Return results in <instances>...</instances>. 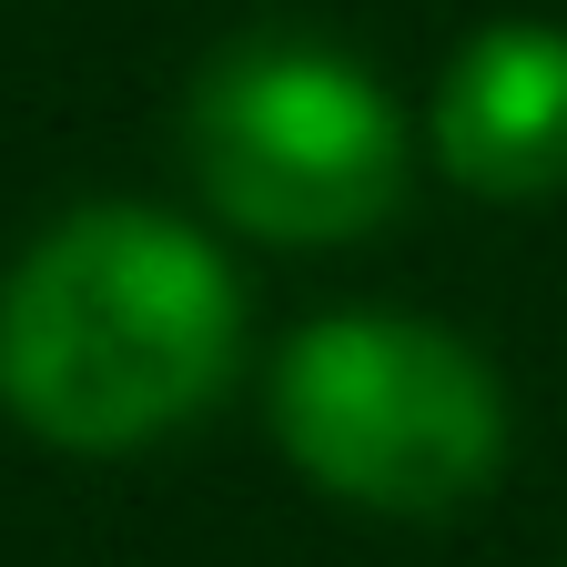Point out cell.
<instances>
[{"label":"cell","mask_w":567,"mask_h":567,"mask_svg":"<svg viewBox=\"0 0 567 567\" xmlns=\"http://www.w3.org/2000/svg\"><path fill=\"white\" fill-rule=\"evenodd\" d=\"M244 274L153 203H82L0 274V405L61 456H132L234 385Z\"/></svg>","instance_id":"cell-1"},{"label":"cell","mask_w":567,"mask_h":567,"mask_svg":"<svg viewBox=\"0 0 567 567\" xmlns=\"http://www.w3.org/2000/svg\"><path fill=\"white\" fill-rule=\"evenodd\" d=\"M274 436L365 517H456L507 466V385L466 334L354 305L274 354Z\"/></svg>","instance_id":"cell-2"},{"label":"cell","mask_w":567,"mask_h":567,"mask_svg":"<svg viewBox=\"0 0 567 567\" xmlns=\"http://www.w3.org/2000/svg\"><path fill=\"white\" fill-rule=\"evenodd\" d=\"M193 183L254 244H354L405 203V112L354 51L264 31L203 61L193 112Z\"/></svg>","instance_id":"cell-3"},{"label":"cell","mask_w":567,"mask_h":567,"mask_svg":"<svg viewBox=\"0 0 567 567\" xmlns=\"http://www.w3.org/2000/svg\"><path fill=\"white\" fill-rule=\"evenodd\" d=\"M425 153L456 193L486 203H537L567 183V31L557 21H486L456 41L436 112H425Z\"/></svg>","instance_id":"cell-4"}]
</instances>
